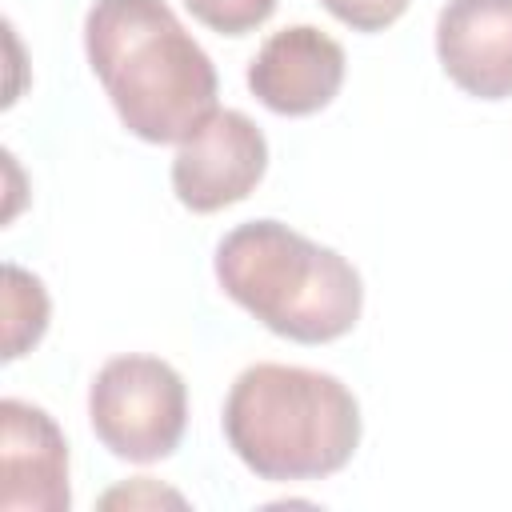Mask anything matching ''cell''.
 Returning a JSON list of instances; mask_svg holds the SVG:
<instances>
[{
	"label": "cell",
	"instance_id": "cell-1",
	"mask_svg": "<svg viewBox=\"0 0 512 512\" xmlns=\"http://www.w3.org/2000/svg\"><path fill=\"white\" fill-rule=\"evenodd\" d=\"M84 52L120 124L148 144H180L216 112V68L164 0H96Z\"/></svg>",
	"mask_w": 512,
	"mask_h": 512
},
{
	"label": "cell",
	"instance_id": "cell-2",
	"mask_svg": "<svg viewBox=\"0 0 512 512\" xmlns=\"http://www.w3.org/2000/svg\"><path fill=\"white\" fill-rule=\"evenodd\" d=\"M224 440L260 480H324L356 456L360 404L332 372L252 364L228 388Z\"/></svg>",
	"mask_w": 512,
	"mask_h": 512
},
{
	"label": "cell",
	"instance_id": "cell-3",
	"mask_svg": "<svg viewBox=\"0 0 512 512\" xmlns=\"http://www.w3.org/2000/svg\"><path fill=\"white\" fill-rule=\"evenodd\" d=\"M216 280L268 332L296 344L348 336L364 308L360 272L280 220L236 224L216 244Z\"/></svg>",
	"mask_w": 512,
	"mask_h": 512
},
{
	"label": "cell",
	"instance_id": "cell-4",
	"mask_svg": "<svg viewBox=\"0 0 512 512\" xmlns=\"http://www.w3.org/2000/svg\"><path fill=\"white\" fill-rule=\"evenodd\" d=\"M88 424L112 456L156 464L184 440V376L160 356H112L88 388Z\"/></svg>",
	"mask_w": 512,
	"mask_h": 512
},
{
	"label": "cell",
	"instance_id": "cell-5",
	"mask_svg": "<svg viewBox=\"0 0 512 512\" xmlns=\"http://www.w3.org/2000/svg\"><path fill=\"white\" fill-rule=\"evenodd\" d=\"M268 168V140L252 116L216 108L172 156V192L192 212L240 204Z\"/></svg>",
	"mask_w": 512,
	"mask_h": 512
},
{
	"label": "cell",
	"instance_id": "cell-6",
	"mask_svg": "<svg viewBox=\"0 0 512 512\" xmlns=\"http://www.w3.org/2000/svg\"><path fill=\"white\" fill-rule=\"evenodd\" d=\"M340 84L344 48L312 24L272 32L248 64L252 96L276 116H312L336 100Z\"/></svg>",
	"mask_w": 512,
	"mask_h": 512
},
{
	"label": "cell",
	"instance_id": "cell-7",
	"mask_svg": "<svg viewBox=\"0 0 512 512\" xmlns=\"http://www.w3.org/2000/svg\"><path fill=\"white\" fill-rule=\"evenodd\" d=\"M4 448H0V508L4 512H68V444L56 420L28 404L4 400L0 404Z\"/></svg>",
	"mask_w": 512,
	"mask_h": 512
},
{
	"label": "cell",
	"instance_id": "cell-8",
	"mask_svg": "<svg viewBox=\"0 0 512 512\" xmlns=\"http://www.w3.org/2000/svg\"><path fill=\"white\" fill-rule=\"evenodd\" d=\"M444 76L476 100L512 96V0H448L436 16Z\"/></svg>",
	"mask_w": 512,
	"mask_h": 512
},
{
	"label": "cell",
	"instance_id": "cell-9",
	"mask_svg": "<svg viewBox=\"0 0 512 512\" xmlns=\"http://www.w3.org/2000/svg\"><path fill=\"white\" fill-rule=\"evenodd\" d=\"M44 328H48L44 284L24 268L4 264V360H16L28 348H36Z\"/></svg>",
	"mask_w": 512,
	"mask_h": 512
},
{
	"label": "cell",
	"instance_id": "cell-10",
	"mask_svg": "<svg viewBox=\"0 0 512 512\" xmlns=\"http://www.w3.org/2000/svg\"><path fill=\"white\" fill-rule=\"evenodd\" d=\"M184 8L220 36H244L276 12V0H184Z\"/></svg>",
	"mask_w": 512,
	"mask_h": 512
},
{
	"label": "cell",
	"instance_id": "cell-11",
	"mask_svg": "<svg viewBox=\"0 0 512 512\" xmlns=\"http://www.w3.org/2000/svg\"><path fill=\"white\" fill-rule=\"evenodd\" d=\"M320 4L356 32H380L408 12V0H320Z\"/></svg>",
	"mask_w": 512,
	"mask_h": 512
},
{
	"label": "cell",
	"instance_id": "cell-12",
	"mask_svg": "<svg viewBox=\"0 0 512 512\" xmlns=\"http://www.w3.org/2000/svg\"><path fill=\"white\" fill-rule=\"evenodd\" d=\"M164 500H172V504H184L176 492H164V488H156L148 476H140L132 488H116V492H108V496H104V504H108V508H112V504H128V508H132V504H164Z\"/></svg>",
	"mask_w": 512,
	"mask_h": 512
}]
</instances>
